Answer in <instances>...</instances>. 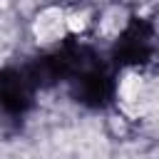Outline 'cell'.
<instances>
[{
	"instance_id": "6da1fadb",
	"label": "cell",
	"mask_w": 159,
	"mask_h": 159,
	"mask_svg": "<svg viewBox=\"0 0 159 159\" xmlns=\"http://www.w3.org/2000/svg\"><path fill=\"white\" fill-rule=\"evenodd\" d=\"M72 102L84 109L102 112L117 99L119 89V70L109 60V55L97 52L92 45L84 47L82 57L77 60L72 75L65 82Z\"/></svg>"
},
{
	"instance_id": "7a4b0ae2",
	"label": "cell",
	"mask_w": 159,
	"mask_h": 159,
	"mask_svg": "<svg viewBox=\"0 0 159 159\" xmlns=\"http://www.w3.org/2000/svg\"><path fill=\"white\" fill-rule=\"evenodd\" d=\"M109 60L117 65V70H147L159 62V27L144 17L132 15L119 27L112 47Z\"/></svg>"
},
{
	"instance_id": "3957f363",
	"label": "cell",
	"mask_w": 159,
	"mask_h": 159,
	"mask_svg": "<svg viewBox=\"0 0 159 159\" xmlns=\"http://www.w3.org/2000/svg\"><path fill=\"white\" fill-rule=\"evenodd\" d=\"M40 94L37 82L32 80L27 65H5L0 67V114L5 119H25Z\"/></svg>"
}]
</instances>
